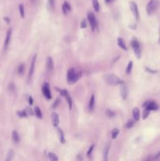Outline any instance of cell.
<instances>
[{"label": "cell", "mask_w": 160, "mask_h": 161, "mask_svg": "<svg viewBox=\"0 0 160 161\" xmlns=\"http://www.w3.org/2000/svg\"><path fill=\"white\" fill-rule=\"evenodd\" d=\"M87 18H88V20H89L90 22V27H91V29L93 31H95L98 27V25H97V20L96 18V17L93 14V13H88V15H87Z\"/></svg>", "instance_id": "5b68a950"}, {"label": "cell", "mask_w": 160, "mask_h": 161, "mask_svg": "<svg viewBox=\"0 0 160 161\" xmlns=\"http://www.w3.org/2000/svg\"><path fill=\"white\" fill-rule=\"evenodd\" d=\"M81 76H82V72H80V71L77 72V71H76L75 68H71L68 70V72H67V82H68L70 84H72L79 80Z\"/></svg>", "instance_id": "6da1fadb"}, {"label": "cell", "mask_w": 160, "mask_h": 161, "mask_svg": "<svg viewBox=\"0 0 160 161\" xmlns=\"http://www.w3.org/2000/svg\"><path fill=\"white\" fill-rule=\"evenodd\" d=\"M63 6L65 7V9H67V12H70L71 10V6H70V4L67 2H64V3L63 4Z\"/></svg>", "instance_id": "4dcf8cb0"}, {"label": "cell", "mask_w": 160, "mask_h": 161, "mask_svg": "<svg viewBox=\"0 0 160 161\" xmlns=\"http://www.w3.org/2000/svg\"><path fill=\"white\" fill-rule=\"evenodd\" d=\"M105 81L106 83L109 85H112V86H116V85H119V84H122L123 82L119 79L118 76H115L113 74H108L105 76L104 77Z\"/></svg>", "instance_id": "7a4b0ae2"}, {"label": "cell", "mask_w": 160, "mask_h": 161, "mask_svg": "<svg viewBox=\"0 0 160 161\" xmlns=\"http://www.w3.org/2000/svg\"><path fill=\"white\" fill-rule=\"evenodd\" d=\"M159 43H160V28H159Z\"/></svg>", "instance_id": "f6af8a7d"}, {"label": "cell", "mask_w": 160, "mask_h": 161, "mask_svg": "<svg viewBox=\"0 0 160 161\" xmlns=\"http://www.w3.org/2000/svg\"><path fill=\"white\" fill-rule=\"evenodd\" d=\"M4 20L6 21V23H9V18H4Z\"/></svg>", "instance_id": "7bdbcfd3"}, {"label": "cell", "mask_w": 160, "mask_h": 161, "mask_svg": "<svg viewBox=\"0 0 160 161\" xmlns=\"http://www.w3.org/2000/svg\"><path fill=\"white\" fill-rule=\"evenodd\" d=\"M110 147H111L110 143H108L107 145H105V147H104V153H103V159H104V161H108V153H109Z\"/></svg>", "instance_id": "4fadbf2b"}, {"label": "cell", "mask_w": 160, "mask_h": 161, "mask_svg": "<svg viewBox=\"0 0 160 161\" xmlns=\"http://www.w3.org/2000/svg\"><path fill=\"white\" fill-rule=\"evenodd\" d=\"M13 155H14V153H13V150H9V152L7 155V157H6V161H11L13 157Z\"/></svg>", "instance_id": "83f0119b"}, {"label": "cell", "mask_w": 160, "mask_h": 161, "mask_svg": "<svg viewBox=\"0 0 160 161\" xmlns=\"http://www.w3.org/2000/svg\"><path fill=\"white\" fill-rule=\"evenodd\" d=\"M133 116L136 121H138L140 119V110L138 108H134L133 109Z\"/></svg>", "instance_id": "9a60e30c"}, {"label": "cell", "mask_w": 160, "mask_h": 161, "mask_svg": "<svg viewBox=\"0 0 160 161\" xmlns=\"http://www.w3.org/2000/svg\"><path fill=\"white\" fill-rule=\"evenodd\" d=\"M25 64H20V65L17 67V73L19 75H22L24 74V72H25Z\"/></svg>", "instance_id": "cb8c5ba5"}, {"label": "cell", "mask_w": 160, "mask_h": 161, "mask_svg": "<svg viewBox=\"0 0 160 161\" xmlns=\"http://www.w3.org/2000/svg\"><path fill=\"white\" fill-rule=\"evenodd\" d=\"M149 114H150V111L148 110V109H144V112H143V115H142V117L144 119H147V117L149 116Z\"/></svg>", "instance_id": "f546056e"}, {"label": "cell", "mask_w": 160, "mask_h": 161, "mask_svg": "<svg viewBox=\"0 0 160 161\" xmlns=\"http://www.w3.org/2000/svg\"><path fill=\"white\" fill-rule=\"evenodd\" d=\"M152 160H153V157L152 156H148L144 161H152Z\"/></svg>", "instance_id": "60d3db41"}, {"label": "cell", "mask_w": 160, "mask_h": 161, "mask_svg": "<svg viewBox=\"0 0 160 161\" xmlns=\"http://www.w3.org/2000/svg\"><path fill=\"white\" fill-rule=\"evenodd\" d=\"M94 105H95V96L92 95L90 98V101L89 103V108L90 111H93L94 108Z\"/></svg>", "instance_id": "ac0fdd59"}, {"label": "cell", "mask_w": 160, "mask_h": 161, "mask_svg": "<svg viewBox=\"0 0 160 161\" xmlns=\"http://www.w3.org/2000/svg\"><path fill=\"white\" fill-rule=\"evenodd\" d=\"M59 104H60V99L57 98V100L55 101V102L53 103V108H56L57 106L59 105Z\"/></svg>", "instance_id": "d590c367"}, {"label": "cell", "mask_w": 160, "mask_h": 161, "mask_svg": "<svg viewBox=\"0 0 160 161\" xmlns=\"http://www.w3.org/2000/svg\"><path fill=\"white\" fill-rule=\"evenodd\" d=\"M132 68H133V61H130L127 65V68H126V74H130L131 71H132Z\"/></svg>", "instance_id": "f1b7e54d"}, {"label": "cell", "mask_w": 160, "mask_h": 161, "mask_svg": "<svg viewBox=\"0 0 160 161\" xmlns=\"http://www.w3.org/2000/svg\"><path fill=\"white\" fill-rule=\"evenodd\" d=\"M11 36H12V29H9L7 31V32H6V36L4 43V50H6L8 48L10 40H11Z\"/></svg>", "instance_id": "8fae6325"}, {"label": "cell", "mask_w": 160, "mask_h": 161, "mask_svg": "<svg viewBox=\"0 0 160 161\" xmlns=\"http://www.w3.org/2000/svg\"><path fill=\"white\" fill-rule=\"evenodd\" d=\"M36 57L37 55H34L32 61V64H31V67H30V70H29V74H28V79L30 80L31 78L32 77V75L34 74V71H35V62H36Z\"/></svg>", "instance_id": "9c48e42d"}, {"label": "cell", "mask_w": 160, "mask_h": 161, "mask_svg": "<svg viewBox=\"0 0 160 161\" xmlns=\"http://www.w3.org/2000/svg\"><path fill=\"white\" fill-rule=\"evenodd\" d=\"M64 98H65L67 99V103H68V106H69V108L71 109V107H72V100H71V98L70 97V95L68 94V92L65 94V96H64Z\"/></svg>", "instance_id": "7402d4cb"}, {"label": "cell", "mask_w": 160, "mask_h": 161, "mask_svg": "<svg viewBox=\"0 0 160 161\" xmlns=\"http://www.w3.org/2000/svg\"><path fill=\"white\" fill-rule=\"evenodd\" d=\"M145 70L147 71V72H150V73H156V72H157V71H154V70H152L151 68H147V67L145 68Z\"/></svg>", "instance_id": "f35d334b"}, {"label": "cell", "mask_w": 160, "mask_h": 161, "mask_svg": "<svg viewBox=\"0 0 160 161\" xmlns=\"http://www.w3.org/2000/svg\"><path fill=\"white\" fill-rule=\"evenodd\" d=\"M93 149H94V145H92L90 147L89 151L87 152V156H90V155H91L92 152L93 151Z\"/></svg>", "instance_id": "e575fe53"}, {"label": "cell", "mask_w": 160, "mask_h": 161, "mask_svg": "<svg viewBox=\"0 0 160 161\" xmlns=\"http://www.w3.org/2000/svg\"><path fill=\"white\" fill-rule=\"evenodd\" d=\"M159 158H160V152H158L154 157H153V160H159Z\"/></svg>", "instance_id": "ab89813d"}, {"label": "cell", "mask_w": 160, "mask_h": 161, "mask_svg": "<svg viewBox=\"0 0 160 161\" xmlns=\"http://www.w3.org/2000/svg\"><path fill=\"white\" fill-rule=\"evenodd\" d=\"M111 1H113V0H111Z\"/></svg>", "instance_id": "bcb514c9"}, {"label": "cell", "mask_w": 160, "mask_h": 161, "mask_svg": "<svg viewBox=\"0 0 160 161\" xmlns=\"http://www.w3.org/2000/svg\"><path fill=\"white\" fill-rule=\"evenodd\" d=\"M105 2H106L107 3H109L111 2V0H105Z\"/></svg>", "instance_id": "ee69618b"}, {"label": "cell", "mask_w": 160, "mask_h": 161, "mask_svg": "<svg viewBox=\"0 0 160 161\" xmlns=\"http://www.w3.org/2000/svg\"><path fill=\"white\" fill-rule=\"evenodd\" d=\"M120 92H121V96L123 100H126L128 96V87L126 84L122 83V87L120 89Z\"/></svg>", "instance_id": "30bf717a"}, {"label": "cell", "mask_w": 160, "mask_h": 161, "mask_svg": "<svg viewBox=\"0 0 160 161\" xmlns=\"http://www.w3.org/2000/svg\"><path fill=\"white\" fill-rule=\"evenodd\" d=\"M51 119H52V123L54 126H57L59 125V122H60V119H59V116L56 112H53L51 114Z\"/></svg>", "instance_id": "7c38bea8"}, {"label": "cell", "mask_w": 160, "mask_h": 161, "mask_svg": "<svg viewBox=\"0 0 160 161\" xmlns=\"http://www.w3.org/2000/svg\"><path fill=\"white\" fill-rule=\"evenodd\" d=\"M118 133H119V130L117 129V128H115L111 131V137L113 139H115L116 138V137L118 136Z\"/></svg>", "instance_id": "484cf974"}, {"label": "cell", "mask_w": 160, "mask_h": 161, "mask_svg": "<svg viewBox=\"0 0 160 161\" xmlns=\"http://www.w3.org/2000/svg\"><path fill=\"white\" fill-rule=\"evenodd\" d=\"M105 114H106V116H108V117L113 118V117H115V112L113 110H111V109H107V110L105 111Z\"/></svg>", "instance_id": "ffe728a7"}, {"label": "cell", "mask_w": 160, "mask_h": 161, "mask_svg": "<svg viewBox=\"0 0 160 161\" xmlns=\"http://www.w3.org/2000/svg\"><path fill=\"white\" fill-rule=\"evenodd\" d=\"M130 8L133 13L135 17V18L137 19V20H139V18H140V15H139V10H138V7H137V5L134 2H130Z\"/></svg>", "instance_id": "ba28073f"}, {"label": "cell", "mask_w": 160, "mask_h": 161, "mask_svg": "<svg viewBox=\"0 0 160 161\" xmlns=\"http://www.w3.org/2000/svg\"><path fill=\"white\" fill-rule=\"evenodd\" d=\"M86 20H83V21L81 23V28H86Z\"/></svg>", "instance_id": "74e56055"}, {"label": "cell", "mask_w": 160, "mask_h": 161, "mask_svg": "<svg viewBox=\"0 0 160 161\" xmlns=\"http://www.w3.org/2000/svg\"><path fill=\"white\" fill-rule=\"evenodd\" d=\"M159 6V2L158 0H151L150 2L148 3L147 6H146V11H147L148 15H152L156 9H157Z\"/></svg>", "instance_id": "3957f363"}, {"label": "cell", "mask_w": 160, "mask_h": 161, "mask_svg": "<svg viewBox=\"0 0 160 161\" xmlns=\"http://www.w3.org/2000/svg\"><path fill=\"white\" fill-rule=\"evenodd\" d=\"M48 2H49L50 7L52 9H53V8H54V0H48Z\"/></svg>", "instance_id": "8d00e7d4"}, {"label": "cell", "mask_w": 160, "mask_h": 161, "mask_svg": "<svg viewBox=\"0 0 160 161\" xmlns=\"http://www.w3.org/2000/svg\"><path fill=\"white\" fill-rule=\"evenodd\" d=\"M48 158L51 160V161H57L58 160V157L56 155V154H54L53 152H49L48 153Z\"/></svg>", "instance_id": "603a6c76"}, {"label": "cell", "mask_w": 160, "mask_h": 161, "mask_svg": "<svg viewBox=\"0 0 160 161\" xmlns=\"http://www.w3.org/2000/svg\"><path fill=\"white\" fill-rule=\"evenodd\" d=\"M118 45L119 46V47H121L122 49H123L124 50H127V47L126 46L124 40L122 39V38H118Z\"/></svg>", "instance_id": "e0dca14e"}, {"label": "cell", "mask_w": 160, "mask_h": 161, "mask_svg": "<svg viewBox=\"0 0 160 161\" xmlns=\"http://www.w3.org/2000/svg\"><path fill=\"white\" fill-rule=\"evenodd\" d=\"M28 102H29V104H30L31 105L33 104V100H32V97H29V98H28Z\"/></svg>", "instance_id": "b9f144b4"}, {"label": "cell", "mask_w": 160, "mask_h": 161, "mask_svg": "<svg viewBox=\"0 0 160 161\" xmlns=\"http://www.w3.org/2000/svg\"><path fill=\"white\" fill-rule=\"evenodd\" d=\"M35 116H36L39 119H42V111H41L40 108H39V107H37V106L35 108Z\"/></svg>", "instance_id": "44dd1931"}, {"label": "cell", "mask_w": 160, "mask_h": 161, "mask_svg": "<svg viewBox=\"0 0 160 161\" xmlns=\"http://www.w3.org/2000/svg\"><path fill=\"white\" fill-rule=\"evenodd\" d=\"M25 112H26L27 115H30V116H32V115H33V112H32V109H31V108L28 107L26 109H25Z\"/></svg>", "instance_id": "836d02e7"}, {"label": "cell", "mask_w": 160, "mask_h": 161, "mask_svg": "<svg viewBox=\"0 0 160 161\" xmlns=\"http://www.w3.org/2000/svg\"><path fill=\"white\" fill-rule=\"evenodd\" d=\"M134 121L132 120V119H130V120H129L128 123H126V127H127L128 129H130V128L133 127V126H134Z\"/></svg>", "instance_id": "d6a6232c"}, {"label": "cell", "mask_w": 160, "mask_h": 161, "mask_svg": "<svg viewBox=\"0 0 160 161\" xmlns=\"http://www.w3.org/2000/svg\"><path fill=\"white\" fill-rule=\"evenodd\" d=\"M131 45L133 49H134V51L135 53V55L137 57V58H141V47L140 43H139L138 40L137 39L134 38L131 41Z\"/></svg>", "instance_id": "277c9868"}, {"label": "cell", "mask_w": 160, "mask_h": 161, "mask_svg": "<svg viewBox=\"0 0 160 161\" xmlns=\"http://www.w3.org/2000/svg\"><path fill=\"white\" fill-rule=\"evenodd\" d=\"M46 68H47V69H48V71L50 72L53 71V61L50 57H47V59H46Z\"/></svg>", "instance_id": "5bb4252c"}, {"label": "cell", "mask_w": 160, "mask_h": 161, "mask_svg": "<svg viewBox=\"0 0 160 161\" xmlns=\"http://www.w3.org/2000/svg\"><path fill=\"white\" fill-rule=\"evenodd\" d=\"M17 115L20 116V117H26L27 116V113H26V112H25V110H22V111H18L17 112Z\"/></svg>", "instance_id": "1f68e13d"}, {"label": "cell", "mask_w": 160, "mask_h": 161, "mask_svg": "<svg viewBox=\"0 0 160 161\" xmlns=\"http://www.w3.org/2000/svg\"><path fill=\"white\" fill-rule=\"evenodd\" d=\"M92 3H93V9L96 12H99L100 10V4L98 0H92Z\"/></svg>", "instance_id": "d6986e66"}, {"label": "cell", "mask_w": 160, "mask_h": 161, "mask_svg": "<svg viewBox=\"0 0 160 161\" xmlns=\"http://www.w3.org/2000/svg\"><path fill=\"white\" fill-rule=\"evenodd\" d=\"M19 10H20V17H21L22 18H25V6H24L23 4L19 5Z\"/></svg>", "instance_id": "d4e9b609"}, {"label": "cell", "mask_w": 160, "mask_h": 161, "mask_svg": "<svg viewBox=\"0 0 160 161\" xmlns=\"http://www.w3.org/2000/svg\"><path fill=\"white\" fill-rule=\"evenodd\" d=\"M12 138H13V141L14 143L17 144L20 142V136H19V134L17 131H13L12 133Z\"/></svg>", "instance_id": "2e32d148"}, {"label": "cell", "mask_w": 160, "mask_h": 161, "mask_svg": "<svg viewBox=\"0 0 160 161\" xmlns=\"http://www.w3.org/2000/svg\"><path fill=\"white\" fill-rule=\"evenodd\" d=\"M42 90L44 96L47 98V99H51L52 96H51V91H50V85L48 83H45L43 84L42 87Z\"/></svg>", "instance_id": "52a82bcc"}, {"label": "cell", "mask_w": 160, "mask_h": 161, "mask_svg": "<svg viewBox=\"0 0 160 161\" xmlns=\"http://www.w3.org/2000/svg\"><path fill=\"white\" fill-rule=\"evenodd\" d=\"M144 107L148 110H157L159 108V105L154 101H147L144 104Z\"/></svg>", "instance_id": "8992f818"}, {"label": "cell", "mask_w": 160, "mask_h": 161, "mask_svg": "<svg viewBox=\"0 0 160 161\" xmlns=\"http://www.w3.org/2000/svg\"><path fill=\"white\" fill-rule=\"evenodd\" d=\"M58 131V135H59V138H60V142L61 143H64V133H63V131H61L60 129H58L57 130Z\"/></svg>", "instance_id": "4316f807"}]
</instances>
